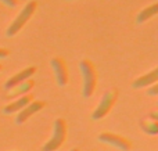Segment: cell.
Returning <instances> with one entry per match:
<instances>
[{
    "instance_id": "cell-1",
    "label": "cell",
    "mask_w": 158,
    "mask_h": 151,
    "mask_svg": "<svg viewBox=\"0 0 158 151\" xmlns=\"http://www.w3.org/2000/svg\"><path fill=\"white\" fill-rule=\"evenodd\" d=\"M79 71L82 75V96L85 99H89L94 94V90L97 88V80H98V75H97V69H96L94 64L87 58L79 63Z\"/></svg>"
},
{
    "instance_id": "cell-2",
    "label": "cell",
    "mask_w": 158,
    "mask_h": 151,
    "mask_svg": "<svg viewBox=\"0 0 158 151\" xmlns=\"http://www.w3.org/2000/svg\"><path fill=\"white\" fill-rule=\"evenodd\" d=\"M36 10H38V2H36V0H31V2H28L27 4L22 7V10L19 11L18 15L14 18V21L8 25L7 31H6V35H7L8 38L15 36L17 33L27 25V22L33 17V14H35Z\"/></svg>"
},
{
    "instance_id": "cell-3",
    "label": "cell",
    "mask_w": 158,
    "mask_h": 151,
    "mask_svg": "<svg viewBox=\"0 0 158 151\" xmlns=\"http://www.w3.org/2000/svg\"><path fill=\"white\" fill-rule=\"evenodd\" d=\"M67 140V121L64 118H57L53 125V135L46 141L42 151H57Z\"/></svg>"
},
{
    "instance_id": "cell-4",
    "label": "cell",
    "mask_w": 158,
    "mask_h": 151,
    "mask_svg": "<svg viewBox=\"0 0 158 151\" xmlns=\"http://www.w3.org/2000/svg\"><path fill=\"white\" fill-rule=\"evenodd\" d=\"M117 100H118V90L117 89H110L108 92H106V93L103 94V97H101L97 108H96L92 114L93 121H100V119H103L104 116L112 110V107L115 105Z\"/></svg>"
},
{
    "instance_id": "cell-5",
    "label": "cell",
    "mask_w": 158,
    "mask_h": 151,
    "mask_svg": "<svg viewBox=\"0 0 158 151\" xmlns=\"http://www.w3.org/2000/svg\"><path fill=\"white\" fill-rule=\"evenodd\" d=\"M97 139H98V141H101V143L112 146L117 150H121V151H131V149H132V141L128 140L126 137H123V136L117 135V133L101 132L100 135L97 136Z\"/></svg>"
},
{
    "instance_id": "cell-6",
    "label": "cell",
    "mask_w": 158,
    "mask_h": 151,
    "mask_svg": "<svg viewBox=\"0 0 158 151\" xmlns=\"http://www.w3.org/2000/svg\"><path fill=\"white\" fill-rule=\"evenodd\" d=\"M52 68L54 71L56 75V80H57L58 86H65L69 80V74H68V67H67V63L64 58L61 57H53L52 61Z\"/></svg>"
},
{
    "instance_id": "cell-7",
    "label": "cell",
    "mask_w": 158,
    "mask_h": 151,
    "mask_svg": "<svg viewBox=\"0 0 158 151\" xmlns=\"http://www.w3.org/2000/svg\"><path fill=\"white\" fill-rule=\"evenodd\" d=\"M36 74V67H28V68H24L22 71L17 72L15 75H13L11 78H8L7 80H6L4 83V89L6 90H11L13 88H15V86L21 85L22 82H25V80L31 79V78L33 76V75Z\"/></svg>"
},
{
    "instance_id": "cell-8",
    "label": "cell",
    "mask_w": 158,
    "mask_h": 151,
    "mask_svg": "<svg viewBox=\"0 0 158 151\" xmlns=\"http://www.w3.org/2000/svg\"><path fill=\"white\" fill-rule=\"evenodd\" d=\"M44 105H46V103H44V101H35V100H33V101L29 103V104H28L24 110H21L18 114H17L15 124L17 125H22L25 121H28V119H29L33 114H36V112H39V111L43 110Z\"/></svg>"
},
{
    "instance_id": "cell-9",
    "label": "cell",
    "mask_w": 158,
    "mask_h": 151,
    "mask_svg": "<svg viewBox=\"0 0 158 151\" xmlns=\"http://www.w3.org/2000/svg\"><path fill=\"white\" fill-rule=\"evenodd\" d=\"M32 101H33V96L31 93H28V94H25V96L18 97V99L14 100V101H11L10 104H7L4 108H3V112L7 114V115L19 112V111L24 110V108L27 107L29 103H32Z\"/></svg>"
},
{
    "instance_id": "cell-10",
    "label": "cell",
    "mask_w": 158,
    "mask_h": 151,
    "mask_svg": "<svg viewBox=\"0 0 158 151\" xmlns=\"http://www.w3.org/2000/svg\"><path fill=\"white\" fill-rule=\"evenodd\" d=\"M158 82V67L154 69H151L150 72L139 76L137 79L133 80L132 88L133 89H143V88H150V86L156 85Z\"/></svg>"
},
{
    "instance_id": "cell-11",
    "label": "cell",
    "mask_w": 158,
    "mask_h": 151,
    "mask_svg": "<svg viewBox=\"0 0 158 151\" xmlns=\"http://www.w3.org/2000/svg\"><path fill=\"white\" fill-rule=\"evenodd\" d=\"M33 86H35V82H33L32 79L25 80V82H22L21 85H18V86H15V88H13L11 90H8L7 99H15V97L25 96V94H28L31 90H32Z\"/></svg>"
},
{
    "instance_id": "cell-12",
    "label": "cell",
    "mask_w": 158,
    "mask_h": 151,
    "mask_svg": "<svg viewBox=\"0 0 158 151\" xmlns=\"http://www.w3.org/2000/svg\"><path fill=\"white\" fill-rule=\"evenodd\" d=\"M158 14V2L154 3L151 6H147L146 8H143L136 17V22L137 24H144L146 21H148L150 18L156 17Z\"/></svg>"
},
{
    "instance_id": "cell-13",
    "label": "cell",
    "mask_w": 158,
    "mask_h": 151,
    "mask_svg": "<svg viewBox=\"0 0 158 151\" xmlns=\"http://www.w3.org/2000/svg\"><path fill=\"white\" fill-rule=\"evenodd\" d=\"M139 126H140V129L148 136L158 135V121H156V119H151V118L143 119V121H140Z\"/></svg>"
},
{
    "instance_id": "cell-14",
    "label": "cell",
    "mask_w": 158,
    "mask_h": 151,
    "mask_svg": "<svg viewBox=\"0 0 158 151\" xmlns=\"http://www.w3.org/2000/svg\"><path fill=\"white\" fill-rule=\"evenodd\" d=\"M148 96H158V82L156 83V85L150 86L148 88V92H147Z\"/></svg>"
},
{
    "instance_id": "cell-15",
    "label": "cell",
    "mask_w": 158,
    "mask_h": 151,
    "mask_svg": "<svg viewBox=\"0 0 158 151\" xmlns=\"http://www.w3.org/2000/svg\"><path fill=\"white\" fill-rule=\"evenodd\" d=\"M2 2L8 7H17V4H18V0H2Z\"/></svg>"
},
{
    "instance_id": "cell-16",
    "label": "cell",
    "mask_w": 158,
    "mask_h": 151,
    "mask_svg": "<svg viewBox=\"0 0 158 151\" xmlns=\"http://www.w3.org/2000/svg\"><path fill=\"white\" fill-rule=\"evenodd\" d=\"M8 54H10V51H8L7 49H3V47H0V58L8 57Z\"/></svg>"
},
{
    "instance_id": "cell-17",
    "label": "cell",
    "mask_w": 158,
    "mask_h": 151,
    "mask_svg": "<svg viewBox=\"0 0 158 151\" xmlns=\"http://www.w3.org/2000/svg\"><path fill=\"white\" fill-rule=\"evenodd\" d=\"M150 118L158 121V110H157V111H153V112H150Z\"/></svg>"
},
{
    "instance_id": "cell-18",
    "label": "cell",
    "mask_w": 158,
    "mask_h": 151,
    "mask_svg": "<svg viewBox=\"0 0 158 151\" xmlns=\"http://www.w3.org/2000/svg\"><path fill=\"white\" fill-rule=\"evenodd\" d=\"M69 151H79V150H78V149H71Z\"/></svg>"
},
{
    "instance_id": "cell-19",
    "label": "cell",
    "mask_w": 158,
    "mask_h": 151,
    "mask_svg": "<svg viewBox=\"0 0 158 151\" xmlns=\"http://www.w3.org/2000/svg\"><path fill=\"white\" fill-rule=\"evenodd\" d=\"M0 71H2V65H0Z\"/></svg>"
},
{
    "instance_id": "cell-20",
    "label": "cell",
    "mask_w": 158,
    "mask_h": 151,
    "mask_svg": "<svg viewBox=\"0 0 158 151\" xmlns=\"http://www.w3.org/2000/svg\"><path fill=\"white\" fill-rule=\"evenodd\" d=\"M157 105H158V101H157Z\"/></svg>"
}]
</instances>
